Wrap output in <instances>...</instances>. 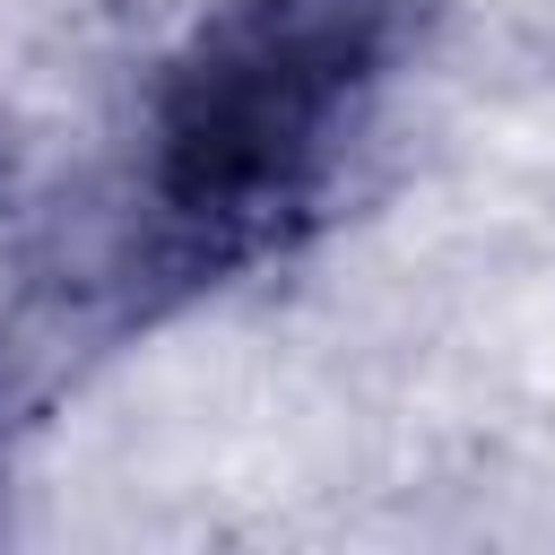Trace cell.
I'll return each instance as SVG.
<instances>
[{
	"mask_svg": "<svg viewBox=\"0 0 555 555\" xmlns=\"http://www.w3.org/2000/svg\"><path fill=\"white\" fill-rule=\"evenodd\" d=\"M390 61V0H217L147 95L139 199L182 269H243L321 199Z\"/></svg>",
	"mask_w": 555,
	"mask_h": 555,
	"instance_id": "1",
	"label": "cell"
}]
</instances>
